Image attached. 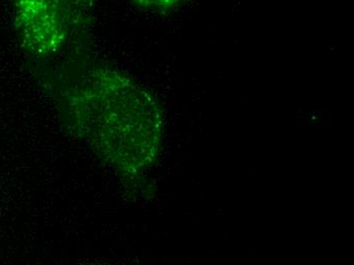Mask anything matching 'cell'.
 <instances>
[{"mask_svg": "<svg viewBox=\"0 0 354 265\" xmlns=\"http://www.w3.org/2000/svg\"><path fill=\"white\" fill-rule=\"evenodd\" d=\"M62 90V120L104 163L125 176H137L154 165L163 116L152 94L107 66L88 68Z\"/></svg>", "mask_w": 354, "mask_h": 265, "instance_id": "6da1fadb", "label": "cell"}, {"mask_svg": "<svg viewBox=\"0 0 354 265\" xmlns=\"http://www.w3.org/2000/svg\"><path fill=\"white\" fill-rule=\"evenodd\" d=\"M96 0H12L23 46L37 57L59 53L85 25Z\"/></svg>", "mask_w": 354, "mask_h": 265, "instance_id": "7a4b0ae2", "label": "cell"}, {"mask_svg": "<svg viewBox=\"0 0 354 265\" xmlns=\"http://www.w3.org/2000/svg\"><path fill=\"white\" fill-rule=\"evenodd\" d=\"M136 6L146 10H168L183 0H131Z\"/></svg>", "mask_w": 354, "mask_h": 265, "instance_id": "3957f363", "label": "cell"}]
</instances>
